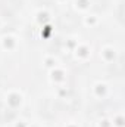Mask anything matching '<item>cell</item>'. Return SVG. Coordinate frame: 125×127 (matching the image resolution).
<instances>
[{
	"label": "cell",
	"mask_w": 125,
	"mask_h": 127,
	"mask_svg": "<svg viewBox=\"0 0 125 127\" xmlns=\"http://www.w3.org/2000/svg\"><path fill=\"white\" fill-rule=\"evenodd\" d=\"M75 24H77V21L72 15H65V16L61 18V25L63 28H74Z\"/></svg>",
	"instance_id": "cell-1"
},
{
	"label": "cell",
	"mask_w": 125,
	"mask_h": 127,
	"mask_svg": "<svg viewBox=\"0 0 125 127\" xmlns=\"http://www.w3.org/2000/svg\"><path fill=\"white\" fill-rule=\"evenodd\" d=\"M41 1H49V0H41Z\"/></svg>",
	"instance_id": "cell-2"
}]
</instances>
